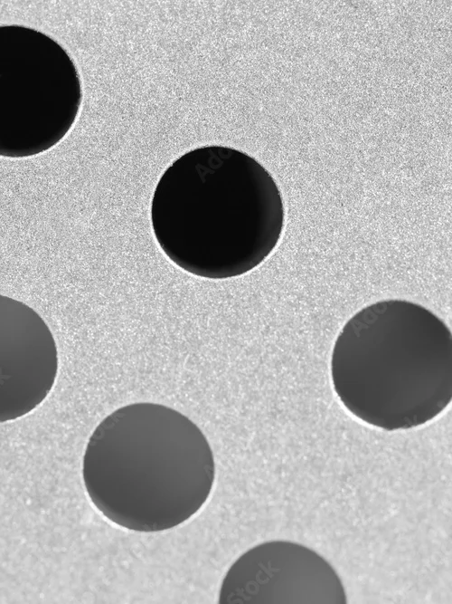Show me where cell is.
I'll return each instance as SVG.
<instances>
[{"label": "cell", "mask_w": 452, "mask_h": 604, "mask_svg": "<svg viewBox=\"0 0 452 604\" xmlns=\"http://www.w3.org/2000/svg\"><path fill=\"white\" fill-rule=\"evenodd\" d=\"M155 238L193 275L221 280L247 273L277 247L285 225L281 192L253 157L209 145L175 159L151 201Z\"/></svg>", "instance_id": "cell-1"}, {"label": "cell", "mask_w": 452, "mask_h": 604, "mask_svg": "<svg viewBox=\"0 0 452 604\" xmlns=\"http://www.w3.org/2000/svg\"><path fill=\"white\" fill-rule=\"evenodd\" d=\"M82 480L95 508L119 527L156 532L189 520L208 500L215 461L200 427L157 403L123 406L90 435Z\"/></svg>", "instance_id": "cell-2"}, {"label": "cell", "mask_w": 452, "mask_h": 604, "mask_svg": "<svg viewBox=\"0 0 452 604\" xmlns=\"http://www.w3.org/2000/svg\"><path fill=\"white\" fill-rule=\"evenodd\" d=\"M330 371L339 400L358 419L386 431L425 425L451 403V331L419 303L373 302L341 329Z\"/></svg>", "instance_id": "cell-3"}, {"label": "cell", "mask_w": 452, "mask_h": 604, "mask_svg": "<svg viewBox=\"0 0 452 604\" xmlns=\"http://www.w3.org/2000/svg\"><path fill=\"white\" fill-rule=\"evenodd\" d=\"M81 101L80 73L61 44L27 26H0V157H32L57 145Z\"/></svg>", "instance_id": "cell-4"}, {"label": "cell", "mask_w": 452, "mask_h": 604, "mask_svg": "<svg viewBox=\"0 0 452 604\" xmlns=\"http://www.w3.org/2000/svg\"><path fill=\"white\" fill-rule=\"evenodd\" d=\"M339 575L312 549L287 541L258 544L240 555L221 584V604H345Z\"/></svg>", "instance_id": "cell-5"}, {"label": "cell", "mask_w": 452, "mask_h": 604, "mask_svg": "<svg viewBox=\"0 0 452 604\" xmlns=\"http://www.w3.org/2000/svg\"><path fill=\"white\" fill-rule=\"evenodd\" d=\"M57 371L56 342L46 322L24 302L0 294V423L41 405Z\"/></svg>", "instance_id": "cell-6"}]
</instances>
